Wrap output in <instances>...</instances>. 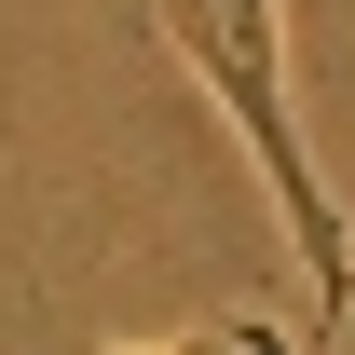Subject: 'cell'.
<instances>
[{
	"mask_svg": "<svg viewBox=\"0 0 355 355\" xmlns=\"http://www.w3.org/2000/svg\"><path fill=\"white\" fill-rule=\"evenodd\" d=\"M164 42L191 55V83L219 96V123L246 137L260 191L287 205V246H301V287H314V328H355V232L314 178V137L287 110V14L273 0H164Z\"/></svg>",
	"mask_w": 355,
	"mask_h": 355,
	"instance_id": "1",
	"label": "cell"
},
{
	"mask_svg": "<svg viewBox=\"0 0 355 355\" xmlns=\"http://www.w3.org/2000/svg\"><path fill=\"white\" fill-rule=\"evenodd\" d=\"M96 355H164V342H96Z\"/></svg>",
	"mask_w": 355,
	"mask_h": 355,
	"instance_id": "2",
	"label": "cell"
}]
</instances>
